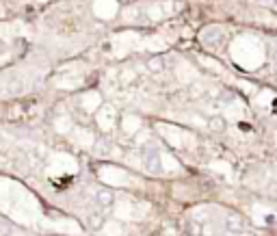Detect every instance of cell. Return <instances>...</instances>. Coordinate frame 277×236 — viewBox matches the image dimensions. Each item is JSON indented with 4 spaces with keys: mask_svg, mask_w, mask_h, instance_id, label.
<instances>
[{
    "mask_svg": "<svg viewBox=\"0 0 277 236\" xmlns=\"http://www.w3.org/2000/svg\"><path fill=\"white\" fill-rule=\"evenodd\" d=\"M247 228V221L240 212H227L225 217V230L229 234H240Z\"/></svg>",
    "mask_w": 277,
    "mask_h": 236,
    "instance_id": "obj_1",
    "label": "cell"
},
{
    "mask_svg": "<svg viewBox=\"0 0 277 236\" xmlns=\"http://www.w3.org/2000/svg\"><path fill=\"white\" fill-rule=\"evenodd\" d=\"M145 167L150 174H161L163 167H161V156H158L156 150H150L145 154Z\"/></svg>",
    "mask_w": 277,
    "mask_h": 236,
    "instance_id": "obj_2",
    "label": "cell"
},
{
    "mask_svg": "<svg viewBox=\"0 0 277 236\" xmlns=\"http://www.w3.org/2000/svg\"><path fill=\"white\" fill-rule=\"evenodd\" d=\"M96 202H98V206H102V208H109V206H113V202H115V193L111 191V188H98Z\"/></svg>",
    "mask_w": 277,
    "mask_h": 236,
    "instance_id": "obj_3",
    "label": "cell"
},
{
    "mask_svg": "<svg viewBox=\"0 0 277 236\" xmlns=\"http://www.w3.org/2000/svg\"><path fill=\"white\" fill-rule=\"evenodd\" d=\"M145 65H147V69H150L152 74H161L165 69V61H163V57H150L145 61Z\"/></svg>",
    "mask_w": 277,
    "mask_h": 236,
    "instance_id": "obj_4",
    "label": "cell"
},
{
    "mask_svg": "<svg viewBox=\"0 0 277 236\" xmlns=\"http://www.w3.org/2000/svg\"><path fill=\"white\" fill-rule=\"evenodd\" d=\"M208 126H210L212 132H223L225 130V119H223L221 115H215V117H210L208 119Z\"/></svg>",
    "mask_w": 277,
    "mask_h": 236,
    "instance_id": "obj_5",
    "label": "cell"
},
{
    "mask_svg": "<svg viewBox=\"0 0 277 236\" xmlns=\"http://www.w3.org/2000/svg\"><path fill=\"white\" fill-rule=\"evenodd\" d=\"M104 215H100V212H96V215H89V219H87V223H89L91 230H100L104 226Z\"/></svg>",
    "mask_w": 277,
    "mask_h": 236,
    "instance_id": "obj_6",
    "label": "cell"
},
{
    "mask_svg": "<svg viewBox=\"0 0 277 236\" xmlns=\"http://www.w3.org/2000/svg\"><path fill=\"white\" fill-rule=\"evenodd\" d=\"M204 232H202V226L195 221V219H191L186 223V236H202Z\"/></svg>",
    "mask_w": 277,
    "mask_h": 236,
    "instance_id": "obj_7",
    "label": "cell"
},
{
    "mask_svg": "<svg viewBox=\"0 0 277 236\" xmlns=\"http://www.w3.org/2000/svg\"><path fill=\"white\" fill-rule=\"evenodd\" d=\"M236 236H256V234H253V232H249V230H243V232H240V234H236Z\"/></svg>",
    "mask_w": 277,
    "mask_h": 236,
    "instance_id": "obj_8",
    "label": "cell"
},
{
    "mask_svg": "<svg viewBox=\"0 0 277 236\" xmlns=\"http://www.w3.org/2000/svg\"><path fill=\"white\" fill-rule=\"evenodd\" d=\"M2 50H4V46H2V44H0V55H2Z\"/></svg>",
    "mask_w": 277,
    "mask_h": 236,
    "instance_id": "obj_9",
    "label": "cell"
}]
</instances>
